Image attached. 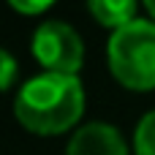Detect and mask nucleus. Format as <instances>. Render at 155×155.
Segmentation results:
<instances>
[{
    "instance_id": "nucleus-2",
    "label": "nucleus",
    "mask_w": 155,
    "mask_h": 155,
    "mask_svg": "<svg viewBox=\"0 0 155 155\" xmlns=\"http://www.w3.org/2000/svg\"><path fill=\"white\" fill-rule=\"evenodd\" d=\"M109 68L128 90H155V22L136 19L112 33Z\"/></svg>"
},
{
    "instance_id": "nucleus-1",
    "label": "nucleus",
    "mask_w": 155,
    "mask_h": 155,
    "mask_svg": "<svg viewBox=\"0 0 155 155\" xmlns=\"http://www.w3.org/2000/svg\"><path fill=\"white\" fill-rule=\"evenodd\" d=\"M14 114L30 134L57 136L82 120L84 87L79 76L44 71L19 87L14 98Z\"/></svg>"
},
{
    "instance_id": "nucleus-7",
    "label": "nucleus",
    "mask_w": 155,
    "mask_h": 155,
    "mask_svg": "<svg viewBox=\"0 0 155 155\" xmlns=\"http://www.w3.org/2000/svg\"><path fill=\"white\" fill-rule=\"evenodd\" d=\"M16 74H19V65H16L14 54L0 46V93L8 90V87L16 82Z\"/></svg>"
},
{
    "instance_id": "nucleus-4",
    "label": "nucleus",
    "mask_w": 155,
    "mask_h": 155,
    "mask_svg": "<svg viewBox=\"0 0 155 155\" xmlns=\"http://www.w3.org/2000/svg\"><path fill=\"white\" fill-rule=\"evenodd\" d=\"M65 155H128L123 134L109 123H87L68 142Z\"/></svg>"
},
{
    "instance_id": "nucleus-3",
    "label": "nucleus",
    "mask_w": 155,
    "mask_h": 155,
    "mask_svg": "<svg viewBox=\"0 0 155 155\" xmlns=\"http://www.w3.org/2000/svg\"><path fill=\"white\" fill-rule=\"evenodd\" d=\"M30 49H33V57L49 74L76 76L82 63H84V44H82V38L63 19L41 22L35 27V33H33Z\"/></svg>"
},
{
    "instance_id": "nucleus-8",
    "label": "nucleus",
    "mask_w": 155,
    "mask_h": 155,
    "mask_svg": "<svg viewBox=\"0 0 155 155\" xmlns=\"http://www.w3.org/2000/svg\"><path fill=\"white\" fill-rule=\"evenodd\" d=\"M54 3H49V0H33V3H27V0H11V8L16 11V14H25V16H33V14H44V11H49Z\"/></svg>"
},
{
    "instance_id": "nucleus-5",
    "label": "nucleus",
    "mask_w": 155,
    "mask_h": 155,
    "mask_svg": "<svg viewBox=\"0 0 155 155\" xmlns=\"http://www.w3.org/2000/svg\"><path fill=\"white\" fill-rule=\"evenodd\" d=\"M87 8H90V14L95 16L98 25L112 27V30H120V27L139 19L136 16L139 5L134 0H90Z\"/></svg>"
},
{
    "instance_id": "nucleus-6",
    "label": "nucleus",
    "mask_w": 155,
    "mask_h": 155,
    "mask_svg": "<svg viewBox=\"0 0 155 155\" xmlns=\"http://www.w3.org/2000/svg\"><path fill=\"white\" fill-rule=\"evenodd\" d=\"M134 153L136 155H155V112H147L134 134Z\"/></svg>"
},
{
    "instance_id": "nucleus-9",
    "label": "nucleus",
    "mask_w": 155,
    "mask_h": 155,
    "mask_svg": "<svg viewBox=\"0 0 155 155\" xmlns=\"http://www.w3.org/2000/svg\"><path fill=\"white\" fill-rule=\"evenodd\" d=\"M144 11L150 14V19L155 22V0H147V3H144Z\"/></svg>"
}]
</instances>
